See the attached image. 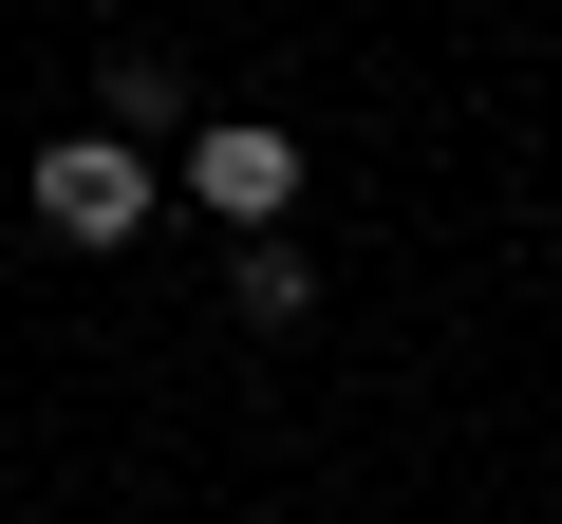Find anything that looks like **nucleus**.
Masks as SVG:
<instances>
[{"label": "nucleus", "mask_w": 562, "mask_h": 524, "mask_svg": "<svg viewBox=\"0 0 562 524\" xmlns=\"http://www.w3.org/2000/svg\"><path fill=\"white\" fill-rule=\"evenodd\" d=\"M188 206L262 243L281 206H301V132H262V113H206V132H188Z\"/></svg>", "instance_id": "f03ea898"}, {"label": "nucleus", "mask_w": 562, "mask_h": 524, "mask_svg": "<svg viewBox=\"0 0 562 524\" xmlns=\"http://www.w3.org/2000/svg\"><path fill=\"white\" fill-rule=\"evenodd\" d=\"M225 300H244V319L281 338V319H319V262H301V243H281V225H262V243L225 262Z\"/></svg>", "instance_id": "7ed1b4c3"}, {"label": "nucleus", "mask_w": 562, "mask_h": 524, "mask_svg": "<svg viewBox=\"0 0 562 524\" xmlns=\"http://www.w3.org/2000/svg\"><path fill=\"white\" fill-rule=\"evenodd\" d=\"M20 206H38V243H132V225H150V150H132V132H57Z\"/></svg>", "instance_id": "f257e3e1"}]
</instances>
